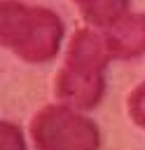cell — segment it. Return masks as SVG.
Returning <instances> with one entry per match:
<instances>
[{
  "label": "cell",
  "mask_w": 145,
  "mask_h": 150,
  "mask_svg": "<svg viewBox=\"0 0 145 150\" xmlns=\"http://www.w3.org/2000/svg\"><path fill=\"white\" fill-rule=\"evenodd\" d=\"M0 138H2V150H26L21 131L14 124H9V122L0 124Z\"/></svg>",
  "instance_id": "52a82bcc"
},
{
  "label": "cell",
  "mask_w": 145,
  "mask_h": 150,
  "mask_svg": "<svg viewBox=\"0 0 145 150\" xmlns=\"http://www.w3.org/2000/svg\"><path fill=\"white\" fill-rule=\"evenodd\" d=\"M129 115L133 117V122L138 127L145 129V82L138 84L133 89V94L129 96Z\"/></svg>",
  "instance_id": "8992f818"
},
{
  "label": "cell",
  "mask_w": 145,
  "mask_h": 150,
  "mask_svg": "<svg viewBox=\"0 0 145 150\" xmlns=\"http://www.w3.org/2000/svg\"><path fill=\"white\" fill-rule=\"evenodd\" d=\"M103 38L115 59H136L145 54V14H124Z\"/></svg>",
  "instance_id": "277c9868"
},
{
  "label": "cell",
  "mask_w": 145,
  "mask_h": 150,
  "mask_svg": "<svg viewBox=\"0 0 145 150\" xmlns=\"http://www.w3.org/2000/svg\"><path fill=\"white\" fill-rule=\"evenodd\" d=\"M63 38L61 19L44 9L14 0H5L0 7V40L19 59L42 63L56 56Z\"/></svg>",
  "instance_id": "7a4b0ae2"
},
{
  "label": "cell",
  "mask_w": 145,
  "mask_h": 150,
  "mask_svg": "<svg viewBox=\"0 0 145 150\" xmlns=\"http://www.w3.org/2000/svg\"><path fill=\"white\" fill-rule=\"evenodd\" d=\"M84 21L94 23V26H115L124 14H126V7H129V0H72Z\"/></svg>",
  "instance_id": "5b68a950"
},
{
  "label": "cell",
  "mask_w": 145,
  "mask_h": 150,
  "mask_svg": "<svg viewBox=\"0 0 145 150\" xmlns=\"http://www.w3.org/2000/svg\"><path fill=\"white\" fill-rule=\"evenodd\" d=\"M110 49L103 35L89 28H80L65 54V63L56 75L54 89L61 101L75 110H91L101 103L105 89V66L110 61Z\"/></svg>",
  "instance_id": "6da1fadb"
},
{
  "label": "cell",
  "mask_w": 145,
  "mask_h": 150,
  "mask_svg": "<svg viewBox=\"0 0 145 150\" xmlns=\"http://www.w3.org/2000/svg\"><path fill=\"white\" fill-rule=\"evenodd\" d=\"M30 136L37 150H98L101 145L98 127L65 105H44L30 122Z\"/></svg>",
  "instance_id": "3957f363"
}]
</instances>
